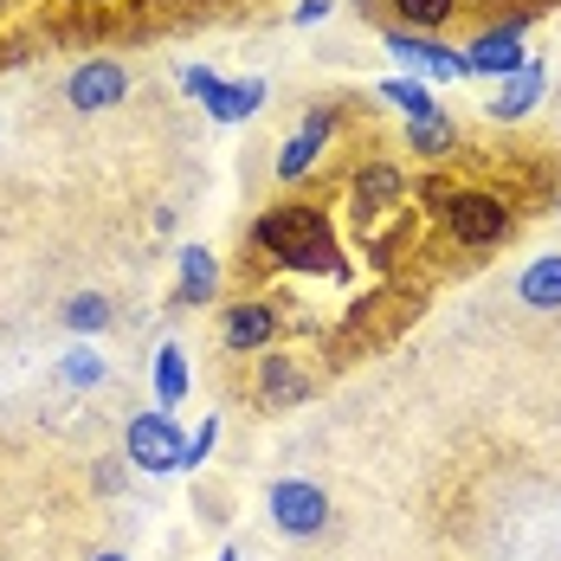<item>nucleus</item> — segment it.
<instances>
[{
    "instance_id": "24",
    "label": "nucleus",
    "mask_w": 561,
    "mask_h": 561,
    "mask_svg": "<svg viewBox=\"0 0 561 561\" xmlns=\"http://www.w3.org/2000/svg\"><path fill=\"white\" fill-rule=\"evenodd\" d=\"M330 7H336V0H297L290 20H297V26H317V20H330Z\"/></svg>"
},
{
    "instance_id": "17",
    "label": "nucleus",
    "mask_w": 561,
    "mask_h": 561,
    "mask_svg": "<svg viewBox=\"0 0 561 561\" xmlns=\"http://www.w3.org/2000/svg\"><path fill=\"white\" fill-rule=\"evenodd\" d=\"M393 26H407V33H439V26H451L458 20V0H388Z\"/></svg>"
},
{
    "instance_id": "18",
    "label": "nucleus",
    "mask_w": 561,
    "mask_h": 561,
    "mask_svg": "<svg viewBox=\"0 0 561 561\" xmlns=\"http://www.w3.org/2000/svg\"><path fill=\"white\" fill-rule=\"evenodd\" d=\"M407 149L420 156V162H446L451 149H458V123L446 111L426 116V123H407Z\"/></svg>"
},
{
    "instance_id": "4",
    "label": "nucleus",
    "mask_w": 561,
    "mask_h": 561,
    "mask_svg": "<svg viewBox=\"0 0 561 561\" xmlns=\"http://www.w3.org/2000/svg\"><path fill=\"white\" fill-rule=\"evenodd\" d=\"M529 26H536V13H504V20H491L484 33H471V46H465V58H471V78H497L504 84L510 71H523L529 65Z\"/></svg>"
},
{
    "instance_id": "15",
    "label": "nucleus",
    "mask_w": 561,
    "mask_h": 561,
    "mask_svg": "<svg viewBox=\"0 0 561 561\" xmlns=\"http://www.w3.org/2000/svg\"><path fill=\"white\" fill-rule=\"evenodd\" d=\"M516 297H523L529 310H561V252L536 259V265H523V278H516Z\"/></svg>"
},
{
    "instance_id": "13",
    "label": "nucleus",
    "mask_w": 561,
    "mask_h": 561,
    "mask_svg": "<svg viewBox=\"0 0 561 561\" xmlns=\"http://www.w3.org/2000/svg\"><path fill=\"white\" fill-rule=\"evenodd\" d=\"M201 111L214 116V123H245V116L265 111V78H220L207 98H201Z\"/></svg>"
},
{
    "instance_id": "3",
    "label": "nucleus",
    "mask_w": 561,
    "mask_h": 561,
    "mask_svg": "<svg viewBox=\"0 0 561 561\" xmlns=\"http://www.w3.org/2000/svg\"><path fill=\"white\" fill-rule=\"evenodd\" d=\"M123 458H129L136 471H149V478H169V471H181V458H187V433L174 426L169 407L136 413V420L123 426Z\"/></svg>"
},
{
    "instance_id": "1",
    "label": "nucleus",
    "mask_w": 561,
    "mask_h": 561,
    "mask_svg": "<svg viewBox=\"0 0 561 561\" xmlns=\"http://www.w3.org/2000/svg\"><path fill=\"white\" fill-rule=\"evenodd\" d=\"M252 245L278 265V272H297V278H336L348 284V259L336 245V226L317 201H284V207H265L252 220Z\"/></svg>"
},
{
    "instance_id": "2",
    "label": "nucleus",
    "mask_w": 561,
    "mask_h": 561,
    "mask_svg": "<svg viewBox=\"0 0 561 561\" xmlns=\"http://www.w3.org/2000/svg\"><path fill=\"white\" fill-rule=\"evenodd\" d=\"M426 201L439 207V226H446L458 245H471V252L504 245L510 226H516V207H510L497 187H451V181H426Z\"/></svg>"
},
{
    "instance_id": "23",
    "label": "nucleus",
    "mask_w": 561,
    "mask_h": 561,
    "mask_svg": "<svg viewBox=\"0 0 561 561\" xmlns=\"http://www.w3.org/2000/svg\"><path fill=\"white\" fill-rule=\"evenodd\" d=\"M214 84H220V71H207V65H187V71H181V91H187V98H207Z\"/></svg>"
},
{
    "instance_id": "16",
    "label": "nucleus",
    "mask_w": 561,
    "mask_h": 561,
    "mask_svg": "<svg viewBox=\"0 0 561 561\" xmlns=\"http://www.w3.org/2000/svg\"><path fill=\"white\" fill-rule=\"evenodd\" d=\"M58 323H65L71 336H104V330L116 323V310H111V297H104V290H78V297L58 310Z\"/></svg>"
},
{
    "instance_id": "14",
    "label": "nucleus",
    "mask_w": 561,
    "mask_h": 561,
    "mask_svg": "<svg viewBox=\"0 0 561 561\" xmlns=\"http://www.w3.org/2000/svg\"><path fill=\"white\" fill-rule=\"evenodd\" d=\"M375 98H381V104H393L407 123H426V116H439V98L426 91V78H407V71L381 78V84H375Z\"/></svg>"
},
{
    "instance_id": "22",
    "label": "nucleus",
    "mask_w": 561,
    "mask_h": 561,
    "mask_svg": "<svg viewBox=\"0 0 561 561\" xmlns=\"http://www.w3.org/2000/svg\"><path fill=\"white\" fill-rule=\"evenodd\" d=\"M214 446H220V420H201V433L187 439V458H181V471H201V465L214 458Z\"/></svg>"
},
{
    "instance_id": "25",
    "label": "nucleus",
    "mask_w": 561,
    "mask_h": 561,
    "mask_svg": "<svg viewBox=\"0 0 561 561\" xmlns=\"http://www.w3.org/2000/svg\"><path fill=\"white\" fill-rule=\"evenodd\" d=\"M91 561H129V556H116V549H104V556H91Z\"/></svg>"
},
{
    "instance_id": "7",
    "label": "nucleus",
    "mask_w": 561,
    "mask_h": 561,
    "mask_svg": "<svg viewBox=\"0 0 561 561\" xmlns=\"http://www.w3.org/2000/svg\"><path fill=\"white\" fill-rule=\"evenodd\" d=\"M265 510H272V523H278L290 542H310V536L330 529V497H323V484H310V478H278V484L265 491Z\"/></svg>"
},
{
    "instance_id": "11",
    "label": "nucleus",
    "mask_w": 561,
    "mask_h": 561,
    "mask_svg": "<svg viewBox=\"0 0 561 561\" xmlns=\"http://www.w3.org/2000/svg\"><path fill=\"white\" fill-rule=\"evenodd\" d=\"M174 272H181V278H174V310H201V304H214V297H220V259H214V252H207V245H181V252H174Z\"/></svg>"
},
{
    "instance_id": "6",
    "label": "nucleus",
    "mask_w": 561,
    "mask_h": 561,
    "mask_svg": "<svg viewBox=\"0 0 561 561\" xmlns=\"http://www.w3.org/2000/svg\"><path fill=\"white\" fill-rule=\"evenodd\" d=\"M284 297H239L220 310V342L226 355H265L278 348V330H284Z\"/></svg>"
},
{
    "instance_id": "21",
    "label": "nucleus",
    "mask_w": 561,
    "mask_h": 561,
    "mask_svg": "<svg viewBox=\"0 0 561 561\" xmlns=\"http://www.w3.org/2000/svg\"><path fill=\"white\" fill-rule=\"evenodd\" d=\"M58 381H65V388H98V381H104V355H91V348H71V355L58 362Z\"/></svg>"
},
{
    "instance_id": "10",
    "label": "nucleus",
    "mask_w": 561,
    "mask_h": 561,
    "mask_svg": "<svg viewBox=\"0 0 561 561\" xmlns=\"http://www.w3.org/2000/svg\"><path fill=\"white\" fill-rule=\"evenodd\" d=\"M310 368H304V355H284V348H265L259 355V400L265 407H304L310 400Z\"/></svg>"
},
{
    "instance_id": "8",
    "label": "nucleus",
    "mask_w": 561,
    "mask_h": 561,
    "mask_svg": "<svg viewBox=\"0 0 561 561\" xmlns=\"http://www.w3.org/2000/svg\"><path fill=\"white\" fill-rule=\"evenodd\" d=\"M336 123H342L336 104H317V111L290 129V142L278 149V181H284V187H290V181H304V174L330 156V142H336Z\"/></svg>"
},
{
    "instance_id": "19",
    "label": "nucleus",
    "mask_w": 561,
    "mask_h": 561,
    "mask_svg": "<svg viewBox=\"0 0 561 561\" xmlns=\"http://www.w3.org/2000/svg\"><path fill=\"white\" fill-rule=\"evenodd\" d=\"M381 46L400 58V71H407V78H433V53H439V39L407 33V26H388V33H381Z\"/></svg>"
},
{
    "instance_id": "26",
    "label": "nucleus",
    "mask_w": 561,
    "mask_h": 561,
    "mask_svg": "<svg viewBox=\"0 0 561 561\" xmlns=\"http://www.w3.org/2000/svg\"><path fill=\"white\" fill-rule=\"evenodd\" d=\"M7 7H13V0H0V13H7Z\"/></svg>"
},
{
    "instance_id": "20",
    "label": "nucleus",
    "mask_w": 561,
    "mask_h": 561,
    "mask_svg": "<svg viewBox=\"0 0 561 561\" xmlns=\"http://www.w3.org/2000/svg\"><path fill=\"white\" fill-rule=\"evenodd\" d=\"M187 400V348L162 342L156 348V407H181Z\"/></svg>"
},
{
    "instance_id": "12",
    "label": "nucleus",
    "mask_w": 561,
    "mask_h": 561,
    "mask_svg": "<svg viewBox=\"0 0 561 561\" xmlns=\"http://www.w3.org/2000/svg\"><path fill=\"white\" fill-rule=\"evenodd\" d=\"M542 91H549V65H542V58H529L523 71H510L504 84H497V98H491L484 111L497 116V123H523V116L542 104Z\"/></svg>"
},
{
    "instance_id": "5",
    "label": "nucleus",
    "mask_w": 561,
    "mask_h": 561,
    "mask_svg": "<svg viewBox=\"0 0 561 561\" xmlns=\"http://www.w3.org/2000/svg\"><path fill=\"white\" fill-rule=\"evenodd\" d=\"M348 207H355V226L375 232L381 220H407V169L393 162H362L348 174Z\"/></svg>"
},
{
    "instance_id": "9",
    "label": "nucleus",
    "mask_w": 561,
    "mask_h": 561,
    "mask_svg": "<svg viewBox=\"0 0 561 561\" xmlns=\"http://www.w3.org/2000/svg\"><path fill=\"white\" fill-rule=\"evenodd\" d=\"M65 98H71V111H84V116L116 111V104L129 98V71H123L116 58H84V65H71Z\"/></svg>"
}]
</instances>
